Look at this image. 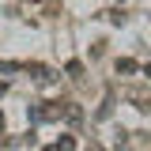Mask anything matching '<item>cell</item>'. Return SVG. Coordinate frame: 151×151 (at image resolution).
Segmentation results:
<instances>
[{
  "mask_svg": "<svg viewBox=\"0 0 151 151\" xmlns=\"http://www.w3.org/2000/svg\"><path fill=\"white\" fill-rule=\"evenodd\" d=\"M117 72H136V60H129V57H125V60H117Z\"/></svg>",
  "mask_w": 151,
  "mask_h": 151,
  "instance_id": "6da1fadb",
  "label": "cell"
}]
</instances>
